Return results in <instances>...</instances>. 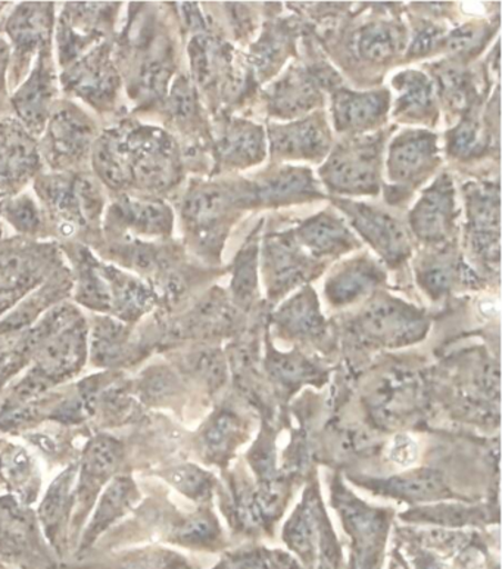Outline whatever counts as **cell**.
<instances>
[{"label":"cell","mask_w":502,"mask_h":569,"mask_svg":"<svg viewBox=\"0 0 502 569\" xmlns=\"http://www.w3.org/2000/svg\"><path fill=\"white\" fill-rule=\"evenodd\" d=\"M99 182L119 193L155 198L180 180L182 162L174 139L164 130L123 120L99 134L92 151Z\"/></svg>","instance_id":"cell-1"},{"label":"cell","mask_w":502,"mask_h":569,"mask_svg":"<svg viewBox=\"0 0 502 569\" xmlns=\"http://www.w3.org/2000/svg\"><path fill=\"white\" fill-rule=\"evenodd\" d=\"M34 189L47 223L58 237L72 238L101 224L107 198L94 176L86 171L40 174L34 179Z\"/></svg>","instance_id":"cell-2"},{"label":"cell","mask_w":502,"mask_h":569,"mask_svg":"<svg viewBox=\"0 0 502 569\" xmlns=\"http://www.w3.org/2000/svg\"><path fill=\"white\" fill-rule=\"evenodd\" d=\"M255 204L250 182L197 183L189 189L182 206V219L199 247H215L224 238L230 216Z\"/></svg>","instance_id":"cell-3"},{"label":"cell","mask_w":502,"mask_h":569,"mask_svg":"<svg viewBox=\"0 0 502 569\" xmlns=\"http://www.w3.org/2000/svg\"><path fill=\"white\" fill-rule=\"evenodd\" d=\"M42 143L40 157L48 162L53 173H79L92 158L94 142L99 137L92 117L71 102H56Z\"/></svg>","instance_id":"cell-4"},{"label":"cell","mask_w":502,"mask_h":569,"mask_svg":"<svg viewBox=\"0 0 502 569\" xmlns=\"http://www.w3.org/2000/svg\"><path fill=\"white\" fill-rule=\"evenodd\" d=\"M382 134L352 138L339 144L321 167L330 191L350 196H376L382 167Z\"/></svg>","instance_id":"cell-5"},{"label":"cell","mask_w":502,"mask_h":569,"mask_svg":"<svg viewBox=\"0 0 502 569\" xmlns=\"http://www.w3.org/2000/svg\"><path fill=\"white\" fill-rule=\"evenodd\" d=\"M63 90L99 112L114 111L121 92L120 69L110 42L99 43L63 69Z\"/></svg>","instance_id":"cell-6"},{"label":"cell","mask_w":502,"mask_h":569,"mask_svg":"<svg viewBox=\"0 0 502 569\" xmlns=\"http://www.w3.org/2000/svg\"><path fill=\"white\" fill-rule=\"evenodd\" d=\"M120 9L121 3L116 2L63 4L57 27L58 56L62 69L99 43L107 42Z\"/></svg>","instance_id":"cell-7"},{"label":"cell","mask_w":502,"mask_h":569,"mask_svg":"<svg viewBox=\"0 0 502 569\" xmlns=\"http://www.w3.org/2000/svg\"><path fill=\"white\" fill-rule=\"evenodd\" d=\"M56 22V4L47 2L18 3L11 16L4 21V33L11 44V74L9 83L18 88L29 72L31 61L39 53L51 47V38Z\"/></svg>","instance_id":"cell-8"},{"label":"cell","mask_w":502,"mask_h":569,"mask_svg":"<svg viewBox=\"0 0 502 569\" xmlns=\"http://www.w3.org/2000/svg\"><path fill=\"white\" fill-rule=\"evenodd\" d=\"M333 501L352 539L351 568L380 569L388 531L386 512L370 508L342 486L333 490Z\"/></svg>","instance_id":"cell-9"},{"label":"cell","mask_w":502,"mask_h":569,"mask_svg":"<svg viewBox=\"0 0 502 569\" xmlns=\"http://www.w3.org/2000/svg\"><path fill=\"white\" fill-rule=\"evenodd\" d=\"M42 169L39 144L13 117H0V198H12L38 178Z\"/></svg>","instance_id":"cell-10"},{"label":"cell","mask_w":502,"mask_h":569,"mask_svg":"<svg viewBox=\"0 0 502 569\" xmlns=\"http://www.w3.org/2000/svg\"><path fill=\"white\" fill-rule=\"evenodd\" d=\"M339 210L347 214L352 228L357 230L383 257L389 264L402 263L410 256L411 246L405 226L395 216L380 207L337 200Z\"/></svg>","instance_id":"cell-11"},{"label":"cell","mask_w":502,"mask_h":569,"mask_svg":"<svg viewBox=\"0 0 502 569\" xmlns=\"http://www.w3.org/2000/svg\"><path fill=\"white\" fill-rule=\"evenodd\" d=\"M359 327L370 340L405 346L422 340L428 320L420 310L392 297H380L360 315Z\"/></svg>","instance_id":"cell-12"},{"label":"cell","mask_w":502,"mask_h":569,"mask_svg":"<svg viewBox=\"0 0 502 569\" xmlns=\"http://www.w3.org/2000/svg\"><path fill=\"white\" fill-rule=\"evenodd\" d=\"M12 94L16 119L34 138L42 137L56 106L57 76L52 64L51 47L38 56L33 71Z\"/></svg>","instance_id":"cell-13"},{"label":"cell","mask_w":502,"mask_h":569,"mask_svg":"<svg viewBox=\"0 0 502 569\" xmlns=\"http://www.w3.org/2000/svg\"><path fill=\"white\" fill-rule=\"evenodd\" d=\"M468 200L469 246L483 263H500V188L499 183L472 184L465 192Z\"/></svg>","instance_id":"cell-14"},{"label":"cell","mask_w":502,"mask_h":569,"mask_svg":"<svg viewBox=\"0 0 502 569\" xmlns=\"http://www.w3.org/2000/svg\"><path fill=\"white\" fill-rule=\"evenodd\" d=\"M107 223L114 232L139 237L167 238L173 230L170 207L157 198L119 193L107 210Z\"/></svg>","instance_id":"cell-15"},{"label":"cell","mask_w":502,"mask_h":569,"mask_svg":"<svg viewBox=\"0 0 502 569\" xmlns=\"http://www.w3.org/2000/svg\"><path fill=\"white\" fill-rule=\"evenodd\" d=\"M455 189L448 174H441L420 197L410 214V226L420 241L440 246L451 238L456 219Z\"/></svg>","instance_id":"cell-16"},{"label":"cell","mask_w":502,"mask_h":569,"mask_svg":"<svg viewBox=\"0 0 502 569\" xmlns=\"http://www.w3.org/2000/svg\"><path fill=\"white\" fill-rule=\"evenodd\" d=\"M438 142L426 130H410L393 139L389 147L388 176L393 183L415 187L435 169Z\"/></svg>","instance_id":"cell-17"},{"label":"cell","mask_w":502,"mask_h":569,"mask_svg":"<svg viewBox=\"0 0 502 569\" xmlns=\"http://www.w3.org/2000/svg\"><path fill=\"white\" fill-rule=\"evenodd\" d=\"M313 273V260L307 256L293 233L271 234L265 239L264 274L270 296L279 298Z\"/></svg>","instance_id":"cell-18"},{"label":"cell","mask_w":502,"mask_h":569,"mask_svg":"<svg viewBox=\"0 0 502 569\" xmlns=\"http://www.w3.org/2000/svg\"><path fill=\"white\" fill-rule=\"evenodd\" d=\"M271 152L283 160H321L332 143L323 116L270 128Z\"/></svg>","instance_id":"cell-19"},{"label":"cell","mask_w":502,"mask_h":569,"mask_svg":"<svg viewBox=\"0 0 502 569\" xmlns=\"http://www.w3.org/2000/svg\"><path fill=\"white\" fill-rule=\"evenodd\" d=\"M250 183L255 204H300L323 197L313 173L302 167H283Z\"/></svg>","instance_id":"cell-20"},{"label":"cell","mask_w":502,"mask_h":569,"mask_svg":"<svg viewBox=\"0 0 502 569\" xmlns=\"http://www.w3.org/2000/svg\"><path fill=\"white\" fill-rule=\"evenodd\" d=\"M389 93L386 90L352 92L339 89L333 98V119L339 132L364 133L378 128L386 119Z\"/></svg>","instance_id":"cell-21"},{"label":"cell","mask_w":502,"mask_h":569,"mask_svg":"<svg viewBox=\"0 0 502 569\" xmlns=\"http://www.w3.org/2000/svg\"><path fill=\"white\" fill-rule=\"evenodd\" d=\"M86 350L84 325L79 319L72 320L67 327L53 333L44 341L39 355V366L33 373L48 386L49 381L60 379L74 372L83 360Z\"/></svg>","instance_id":"cell-22"},{"label":"cell","mask_w":502,"mask_h":569,"mask_svg":"<svg viewBox=\"0 0 502 569\" xmlns=\"http://www.w3.org/2000/svg\"><path fill=\"white\" fill-rule=\"evenodd\" d=\"M271 114L279 119H295L313 111L323 101L320 81L313 72L305 69H293L282 77L269 93Z\"/></svg>","instance_id":"cell-23"},{"label":"cell","mask_w":502,"mask_h":569,"mask_svg":"<svg viewBox=\"0 0 502 569\" xmlns=\"http://www.w3.org/2000/svg\"><path fill=\"white\" fill-rule=\"evenodd\" d=\"M302 250L310 252L311 257H332L345 254L359 247L357 238L341 217L324 211L310 219L297 229L293 233Z\"/></svg>","instance_id":"cell-24"},{"label":"cell","mask_w":502,"mask_h":569,"mask_svg":"<svg viewBox=\"0 0 502 569\" xmlns=\"http://www.w3.org/2000/svg\"><path fill=\"white\" fill-rule=\"evenodd\" d=\"M383 273L368 256L343 263L329 278L324 292L333 306L342 307L359 301L382 282Z\"/></svg>","instance_id":"cell-25"},{"label":"cell","mask_w":502,"mask_h":569,"mask_svg":"<svg viewBox=\"0 0 502 569\" xmlns=\"http://www.w3.org/2000/svg\"><path fill=\"white\" fill-rule=\"evenodd\" d=\"M365 489L406 501H433L451 498L450 490L440 473L429 469H415L388 478L363 482Z\"/></svg>","instance_id":"cell-26"},{"label":"cell","mask_w":502,"mask_h":569,"mask_svg":"<svg viewBox=\"0 0 502 569\" xmlns=\"http://www.w3.org/2000/svg\"><path fill=\"white\" fill-rule=\"evenodd\" d=\"M219 153L223 164L233 169L258 164L265 157L264 130L251 121H230L221 134Z\"/></svg>","instance_id":"cell-27"},{"label":"cell","mask_w":502,"mask_h":569,"mask_svg":"<svg viewBox=\"0 0 502 569\" xmlns=\"http://www.w3.org/2000/svg\"><path fill=\"white\" fill-rule=\"evenodd\" d=\"M319 500L309 496L284 528V540L305 562H313L319 545L325 546V519Z\"/></svg>","instance_id":"cell-28"},{"label":"cell","mask_w":502,"mask_h":569,"mask_svg":"<svg viewBox=\"0 0 502 569\" xmlns=\"http://www.w3.org/2000/svg\"><path fill=\"white\" fill-rule=\"evenodd\" d=\"M396 92L395 116L411 123L432 119L435 111V86L423 72L409 70L393 77Z\"/></svg>","instance_id":"cell-29"},{"label":"cell","mask_w":502,"mask_h":569,"mask_svg":"<svg viewBox=\"0 0 502 569\" xmlns=\"http://www.w3.org/2000/svg\"><path fill=\"white\" fill-rule=\"evenodd\" d=\"M103 273L111 291V310L120 319L134 320L151 309L155 297L142 281L103 264Z\"/></svg>","instance_id":"cell-30"},{"label":"cell","mask_w":502,"mask_h":569,"mask_svg":"<svg viewBox=\"0 0 502 569\" xmlns=\"http://www.w3.org/2000/svg\"><path fill=\"white\" fill-rule=\"evenodd\" d=\"M74 247L77 272V300L89 309L98 311L111 310V291L103 264L99 263L92 252L81 246Z\"/></svg>","instance_id":"cell-31"},{"label":"cell","mask_w":502,"mask_h":569,"mask_svg":"<svg viewBox=\"0 0 502 569\" xmlns=\"http://www.w3.org/2000/svg\"><path fill=\"white\" fill-rule=\"evenodd\" d=\"M405 47V33L395 22L378 21L361 27L355 36V48L364 61L389 62Z\"/></svg>","instance_id":"cell-32"},{"label":"cell","mask_w":502,"mask_h":569,"mask_svg":"<svg viewBox=\"0 0 502 569\" xmlns=\"http://www.w3.org/2000/svg\"><path fill=\"white\" fill-rule=\"evenodd\" d=\"M278 323L293 337H315L324 328L323 316L320 313L313 289L305 288L279 310Z\"/></svg>","instance_id":"cell-33"},{"label":"cell","mask_w":502,"mask_h":569,"mask_svg":"<svg viewBox=\"0 0 502 569\" xmlns=\"http://www.w3.org/2000/svg\"><path fill=\"white\" fill-rule=\"evenodd\" d=\"M135 498H138V491H135L133 481H130L129 478H117L112 481L106 495L102 496L83 545L93 543V540L106 531L112 522L123 517L131 505L134 503Z\"/></svg>","instance_id":"cell-34"},{"label":"cell","mask_w":502,"mask_h":569,"mask_svg":"<svg viewBox=\"0 0 502 569\" xmlns=\"http://www.w3.org/2000/svg\"><path fill=\"white\" fill-rule=\"evenodd\" d=\"M121 460V446L112 438L101 437L88 447L84 453L83 487L81 495H93L99 486L114 472ZM83 496V499H84Z\"/></svg>","instance_id":"cell-35"},{"label":"cell","mask_w":502,"mask_h":569,"mask_svg":"<svg viewBox=\"0 0 502 569\" xmlns=\"http://www.w3.org/2000/svg\"><path fill=\"white\" fill-rule=\"evenodd\" d=\"M34 545L33 527L12 505H0V552L11 558L26 557Z\"/></svg>","instance_id":"cell-36"},{"label":"cell","mask_w":502,"mask_h":569,"mask_svg":"<svg viewBox=\"0 0 502 569\" xmlns=\"http://www.w3.org/2000/svg\"><path fill=\"white\" fill-rule=\"evenodd\" d=\"M2 216L18 233L30 238L47 237V217L42 207L27 193L8 198L2 204Z\"/></svg>","instance_id":"cell-37"},{"label":"cell","mask_w":502,"mask_h":569,"mask_svg":"<svg viewBox=\"0 0 502 569\" xmlns=\"http://www.w3.org/2000/svg\"><path fill=\"white\" fill-rule=\"evenodd\" d=\"M74 476L76 472L68 469L58 477L43 500L42 509H40V519H42L44 530L53 545L60 541V530L62 521L66 519L68 505H70Z\"/></svg>","instance_id":"cell-38"},{"label":"cell","mask_w":502,"mask_h":569,"mask_svg":"<svg viewBox=\"0 0 502 569\" xmlns=\"http://www.w3.org/2000/svg\"><path fill=\"white\" fill-rule=\"evenodd\" d=\"M456 261L450 250H440L428 256L419 266L420 287L433 298L445 296L455 281Z\"/></svg>","instance_id":"cell-39"},{"label":"cell","mask_w":502,"mask_h":569,"mask_svg":"<svg viewBox=\"0 0 502 569\" xmlns=\"http://www.w3.org/2000/svg\"><path fill=\"white\" fill-rule=\"evenodd\" d=\"M258 230L247 239L245 246L239 251L233 264V296L239 302L245 305L257 291L258 268Z\"/></svg>","instance_id":"cell-40"},{"label":"cell","mask_w":502,"mask_h":569,"mask_svg":"<svg viewBox=\"0 0 502 569\" xmlns=\"http://www.w3.org/2000/svg\"><path fill=\"white\" fill-rule=\"evenodd\" d=\"M127 341V329L117 320L99 319L93 329L92 349L94 360L111 363L123 355Z\"/></svg>","instance_id":"cell-41"},{"label":"cell","mask_w":502,"mask_h":569,"mask_svg":"<svg viewBox=\"0 0 502 569\" xmlns=\"http://www.w3.org/2000/svg\"><path fill=\"white\" fill-rule=\"evenodd\" d=\"M242 426L237 415L221 412L212 419L205 431V446L210 453L223 456L238 445Z\"/></svg>","instance_id":"cell-42"},{"label":"cell","mask_w":502,"mask_h":569,"mask_svg":"<svg viewBox=\"0 0 502 569\" xmlns=\"http://www.w3.org/2000/svg\"><path fill=\"white\" fill-rule=\"evenodd\" d=\"M165 478L180 493L193 500L210 498L212 486H214L210 473L203 472L202 469L192 467V465L170 469Z\"/></svg>","instance_id":"cell-43"},{"label":"cell","mask_w":502,"mask_h":569,"mask_svg":"<svg viewBox=\"0 0 502 569\" xmlns=\"http://www.w3.org/2000/svg\"><path fill=\"white\" fill-rule=\"evenodd\" d=\"M485 147V133L478 120L468 117L456 126L454 132L451 133L450 148L451 156L456 158H470L478 156L481 149Z\"/></svg>","instance_id":"cell-44"},{"label":"cell","mask_w":502,"mask_h":569,"mask_svg":"<svg viewBox=\"0 0 502 569\" xmlns=\"http://www.w3.org/2000/svg\"><path fill=\"white\" fill-rule=\"evenodd\" d=\"M443 97L456 108L468 106L472 97L473 86L463 70L455 66H441L436 69Z\"/></svg>","instance_id":"cell-45"},{"label":"cell","mask_w":502,"mask_h":569,"mask_svg":"<svg viewBox=\"0 0 502 569\" xmlns=\"http://www.w3.org/2000/svg\"><path fill=\"white\" fill-rule=\"evenodd\" d=\"M219 537V527L214 519L199 515L184 521L175 530L174 539L188 546H208Z\"/></svg>","instance_id":"cell-46"},{"label":"cell","mask_w":502,"mask_h":569,"mask_svg":"<svg viewBox=\"0 0 502 569\" xmlns=\"http://www.w3.org/2000/svg\"><path fill=\"white\" fill-rule=\"evenodd\" d=\"M270 368L274 377L287 383L305 381L314 373L309 361L300 356H275Z\"/></svg>","instance_id":"cell-47"},{"label":"cell","mask_w":502,"mask_h":569,"mask_svg":"<svg viewBox=\"0 0 502 569\" xmlns=\"http://www.w3.org/2000/svg\"><path fill=\"white\" fill-rule=\"evenodd\" d=\"M411 517L428 519V521L452 523V526H459V523H468L474 521L479 517V512L474 509H461L451 508V506H441V508H424L415 510L414 515L410 513Z\"/></svg>","instance_id":"cell-48"},{"label":"cell","mask_w":502,"mask_h":569,"mask_svg":"<svg viewBox=\"0 0 502 569\" xmlns=\"http://www.w3.org/2000/svg\"><path fill=\"white\" fill-rule=\"evenodd\" d=\"M482 39H485V29L473 24L459 27L445 36L446 47L459 53L473 51Z\"/></svg>","instance_id":"cell-49"},{"label":"cell","mask_w":502,"mask_h":569,"mask_svg":"<svg viewBox=\"0 0 502 569\" xmlns=\"http://www.w3.org/2000/svg\"><path fill=\"white\" fill-rule=\"evenodd\" d=\"M388 456L393 463L400 465V467H411V465L418 462V442L410 436H406V433H400V436L393 437L392 441L389 442Z\"/></svg>","instance_id":"cell-50"},{"label":"cell","mask_w":502,"mask_h":569,"mask_svg":"<svg viewBox=\"0 0 502 569\" xmlns=\"http://www.w3.org/2000/svg\"><path fill=\"white\" fill-rule=\"evenodd\" d=\"M4 471H7L9 478L17 485H24L26 481L30 480L31 473H33V462L27 455V451L22 449H13L4 456L2 462Z\"/></svg>","instance_id":"cell-51"},{"label":"cell","mask_w":502,"mask_h":569,"mask_svg":"<svg viewBox=\"0 0 502 569\" xmlns=\"http://www.w3.org/2000/svg\"><path fill=\"white\" fill-rule=\"evenodd\" d=\"M175 379L169 370L153 369L143 378L144 395L151 399H162L173 392Z\"/></svg>","instance_id":"cell-52"},{"label":"cell","mask_w":502,"mask_h":569,"mask_svg":"<svg viewBox=\"0 0 502 569\" xmlns=\"http://www.w3.org/2000/svg\"><path fill=\"white\" fill-rule=\"evenodd\" d=\"M445 39V31L435 26L426 24L414 34L413 44H411V57H423L432 52V49L440 47Z\"/></svg>","instance_id":"cell-53"},{"label":"cell","mask_w":502,"mask_h":569,"mask_svg":"<svg viewBox=\"0 0 502 569\" xmlns=\"http://www.w3.org/2000/svg\"><path fill=\"white\" fill-rule=\"evenodd\" d=\"M11 66V48L7 40L0 38V102L7 94L8 70Z\"/></svg>","instance_id":"cell-54"},{"label":"cell","mask_w":502,"mask_h":569,"mask_svg":"<svg viewBox=\"0 0 502 569\" xmlns=\"http://www.w3.org/2000/svg\"><path fill=\"white\" fill-rule=\"evenodd\" d=\"M0 220H2V204H0ZM0 237H2V221H0Z\"/></svg>","instance_id":"cell-55"},{"label":"cell","mask_w":502,"mask_h":569,"mask_svg":"<svg viewBox=\"0 0 502 569\" xmlns=\"http://www.w3.org/2000/svg\"><path fill=\"white\" fill-rule=\"evenodd\" d=\"M4 8H7V3H0V12H2Z\"/></svg>","instance_id":"cell-56"},{"label":"cell","mask_w":502,"mask_h":569,"mask_svg":"<svg viewBox=\"0 0 502 569\" xmlns=\"http://www.w3.org/2000/svg\"><path fill=\"white\" fill-rule=\"evenodd\" d=\"M0 569H3L2 566H0Z\"/></svg>","instance_id":"cell-57"}]
</instances>
